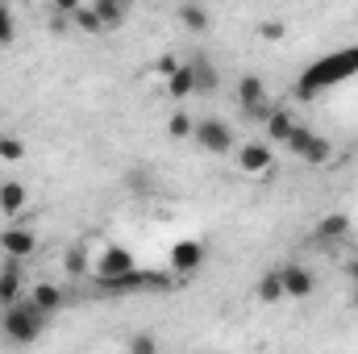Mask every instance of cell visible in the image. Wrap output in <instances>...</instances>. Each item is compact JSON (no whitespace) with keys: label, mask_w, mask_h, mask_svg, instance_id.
Listing matches in <instances>:
<instances>
[{"label":"cell","mask_w":358,"mask_h":354,"mask_svg":"<svg viewBox=\"0 0 358 354\" xmlns=\"http://www.w3.org/2000/svg\"><path fill=\"white\" fill-rule=\"evenodd\" d=\"M46 313L34 304V300H17V304H8V309H0V334H4V342H13V346H34L42 334H46Z\"/></svg>","instance_id":"6da1fadb"},{"label":"cell","mask_w":358,"mask_h":354,"mask_svg":"<svg viewBox=\"0 0 358 354\" xmlns=\"http://www.w3.org/2000/svg\"><path fill=\"white\" fill-rule=\"evenodd\" d=\"M134 271H138V263H134V255H129L125 246H104L100 259L92 263V275L100 279V288H113V283L129 279Z\"/></svg>","instance_id":"7a4b0ae2"},{"label":"cell","mask_w":358,"mask_h":354,"mask_svg":"<svg viewBox=\"0 0 358 354\" xmlns=\"http://www.w3.org/2000/svg\"><path fill=\"white\" fill-rule=\"evenodd\" d=\"M192 142H196L204 155H229V150L238 146V138H234L229 121H221V117H204V121H196Z\"/></svg>","instance_id":"3957f363"},{"label":"cell","mask_w":358,"mask_h":354,"mask_svg":"<svg viewBox=\"0 0 358 354\" xmlns=\"http://www.w3.org/2000/svg\"><path fill=\"white\" fill-rule=\"evenodd\" d=\"M238 104H242L246 117H259V121H267L271 108H275L259 76H242V80H238Z\"/></svg>","instance_id":"277c9868"},{"label":"cell","mask_w":358,"mask_h":354,"mask_svg":"<svg viewBox=\"0 0 358 354\" xmlns=\"http://www.w3.org/2000/svg\"><path fill=\"white\" fill-rule=\"evenodd\" d=\"M279 275H283V292H287V300H308V296L317 292V275H313L304 263H283L279 267Z\"/></svg>","instance_id":"5b68a950"},{"label":"cell","mask_w":358,"mask_h":354,"mask_svg":"<svg viewBox=\"0 0 358 354\" xmlns=\"http://www.w3.org/2000/svg\"><path fill=\"white\" fill-rule=\"evenodd\" d=\"M0 250H4V259L25 263V259L38 250V238H34V229H25V225H8V229L0 234Z\"/></svg>","instance_id":"8992f818"},{"label":"cell","mask_w":358,"mask_h":354,"mask_svg":"<svg viewBox=\"0 0 358 354\" xmlns=\"http://www.w3.org/2000/svg\"><path fill=\"white\" fill-rule=\"evenodd\" d=\"M346 234H350V217L346 213H329V217H321L317 225H313V246H338V242H346Z\"/></svg>","instance_id":"52a82bcc"},{"label":"cell","mask_w":358,"mask_h":354,"mask_svg":"<svg viewBox=\"0 0 358 354\" xmlns=\"http://www.w3.org/2000/svg\"><path fill=\"white\" fill-rule=\"evenodd\" d=\"M271 163H275V155H271V146H263V142L238 146V167H242L246 176H267Z\"/></svg>","instance_id":"ba28073f"},{"label":"cell","mask_w":358,"mask_h":354,"mask_svg":"<svg viewBox=\"0 0 358 354\" xmlns=\"http://www.w3.org/2000/svg\"><path fill=\"white\" fill-rule=\"evenodd\" d=\"M200 263H204V246L200 242H179L171 250V271L176 275H192V271H200Z\"/></svg>","instance_id":"9c48e42d"},{"label":"cell","mask_w":358,"mask_h":354,"mask_svg":"<svg viewBox=\"0 0 358 354\" xmlns=\"http://www.w3.org/2000/svg\"><path fill=\"white\" fill-rule=\"evenodd\" d=\"M255 296H259V304H279V300H287L279 267H267V271L259 275V283H255Z\"/></svg>","instance_id":"30bf717a"},{"label":"cell","mask_w":358,"mask_h":354,"mask_svg":"<svg viewBox=\"0 0 358 354\" xmlns=\"http://www.w3.org/2000/svg\"><path fill=\"white\" fill-rule=\"evenodd\" d=\"M17 300H21V263L4 259V267H0V309H8Z\"/></svg>","instance_id":"8fae6325"},{"label":"cell","mask_w":358,"mask_h":354,"mask_svg":"<svg viewBox=\"0 0 358 354\" xmlns=\"http://www.w3.org/2000/svg\"><path fill=\"white\" fill-rule=\"evenodd\" d=\"M176 21L183 29H192V34H208V29H213V13H208L204 4H179Z\"/></svg>","instance_id":"7c38bea8"},{"label":"cell","mask_w":358,"mask_h":354,"mask_svg":"<svg viewBox=\"0 0 358 354\" xmlns=\"http://www.w3.org/2000/svg\"><path fill=\"white\" fill-rule=\"evenodd\" d=\"M25 200H29V192H25L21 179H4V183H0V213H4V217H17V213L25 208Z\"/></svg>","instance_id":"4fadbf2b"},{"label":"cell","mask_w":358,"mask_h":354,"mask_svg":"<svg viewBox=\"0 0 358 354\" xmlns=\"http://www.w3.org/2000/svg\"><path fill=\"white\" fill-rule=\"evenodd\" d=\"M300 159H304L308 167H329V163H334V142H329L325 134H313L308 146L300 150Z\"/></svg>","instance_id":"5bb4252c"},{"label":"cell","mask_w":358,"mask_h":354,"mask_svg":"<svg viewBox=\"0 0 358 354\" xmlns=\"http://www.w3.org/2000/svg\"><path fill=\"white\" fill-rule=\"evenodd\" d=\"M167 96H171V100H187V96H196V80H192V63H179L176 71L167 76Z\"/></svg>","instance_id":"9a60e30c"},{"label":"cell","mask_w":358,"mask_h":354,"mask_svg":"<svg viewBox=\"0 0 358 354\" xmlns=\"http://www.w3.org/2000/svg\"><path fill=\"white\" fill-rule=\"evenodd\" d=\"M267 134H271V142H283V146H287V138L296 134V117H292L287 108H271Z\"/></svg>","instance_id":"2e32d148"},{"label":"cell","mask_w":358,"mask_h":354,"mask_svg":"<svg viewBox=\"0 0 358 354\" xmlns=\"http://www.w3.org/2000/svg\"><path fill=\"white\" fill-rule=\"evenodd\" d=\"M92 8H96V17H100L104 34L125 25V4H121V0H92Z\"/></svg>","instance_id":"e0dca14e"},{"label":"cell","mask_w":358,"mask_h":354,"mask_svg":"<svg viewBox=\"0 0 358 354\" xmlns=\"http://www.w3.org/2000/svg\"><path fill=\"white\" fill-rule=\"evenodd\" d=\"M29 300H34L46 317H55V313L63 309V288H55V283H38V288L29 292Z\"/></svg>","instance_id":"ac0fdd59"},{"label":"cell","mask_w":358,"mask_h":354,"mask_svg":"<svg viewBox=\"0 0 358 354\" xmlns=\"http://www.w3.org/2000/svg\"><path fill=\"white\" fill-rule=\"evenodd\" d=\"M125 354H163L159 334H155V330H134L129 342H125Z\"/></svg>","instance_id":"d6986e66"},{"label":"cell","mask_w":358,"mask_h":354,"mask_svg":"<svg viewBox=\"0 0 358 354\" xmlns=\"http://www.w3.org/2000/svg\"><path fill=\"white\" fill-rule=\"evenodd\" d=\"M192 80H196V92H217V84H221V76H217V67L208 59L192 63Z\"/></svg>","instance_id":"ffe728a7"},{"label":"cell","mask_w":358,"mask_h":354,"mask_svg":"<svg viewBox=\"0 0 358 354\" xmlns=\"http://www.w3.org/2000/svg\"><path fill=\"white\" fill-rule=\"evenodd\" d=\"M71 25L84 29V34H104V25H100V17H96L92 4H76V8H71Z\"/></svg>","instance_id":"44dd1931"},{"label":"cell","mask_w":358,"mask_h":354,"mask_svg":"<svg viewBox=\"0 0 358 354\" xmlns=\"http://www.w3.org/2000/svg\"><path fill=\"white\" fill-rule=\"evenodd\" d=\"M63 267H67V275H88L92 271V259L84 246H67V255H63Z\"/></svg>","instance_id":"7402d4cb"},{"label":"cell","mask_w":358,"mask_h":354,"mask_svg":"<svg viewBox=\"0 0 358 354\" xmlns=\"http://www.w3.org/2000/svg\"><path fill=\"white\" fill-rule=\"evenodd\" d=\"M21 159H25V142L0 134V163H21Z\"/></svg>","instance_id":"603a6c76"},{"label":"cell","mask_w":358,"mask_h":354,"mask_svg":"<svg viewBox=\"0 0 358 354\" xmlns=\"http://www.w3.org/2000/svg\"><path fill=\"white\" fill-rule=\"evenodd\" d=\"M167 134H171L176 142H183V138H192V134H196V121H192L187 113H171V121H167Z\"/></svg>","instance_id":"cb8c5ba5"},{"label":"cell","mask_w":358,"mask_h":354,"mask_svg":"<svg viewBox=\"0 0 358 354\" xmlns=\"http://www.w3.org/2000/svg\"><path fill=\"white\" fill-rule=\"evenodd\" d=\"M13 38H17V17L8 4H0V46H13Z\"/></svg>","instance_id":"d4e9b609"},{"label":"cell","mask_w":358,"mask_h":354,"mask_svg":"<svg viewBox=\"0 0 358 354\" xmlns=\"http://www.w3.org/2000/svg\"><path fill=\"white\" fill-rule=\"evenodd\" d=\"M308 138H313V129H308V125H296V134H292V138H287V150H292V155H296V159H300V150H304V146H308Z\"/></svg>","instance_id":"484cf974"},{"label":"cell","mask_w":358,"mask_h":354,"mask_svg":"<svg viewBox=\"0 0 358 354\" xmlns=\"http://www.w3.org/2000/svg\"><path fill=\"white\" fill-rule=\"evenodd\" d=\"M259 34H263L267 42H279V38H283V21H263V25H259Z\"/></svg>","instance_id":"4316f807"},{"label":"cell","mask_w":358,"mask_h":354,"mask_svg":"<svg viewBox=\"0 0 358 354\" xmlns=\"http://www.w3.org/2000/svg\"><path fill=\"white\" fill-rule=\"evenodd\" d=\"M346 275H350V283L358 288V255H355V259H346Z\"/></svg>","instance_id":"83f0119b"},{"label":"cell","mask_w":358,"mask_h":354,"mask_svg":"<svg viewBox=\"0 0 358 354\" xmlns=\"http://www.w3.org/2000/svg\"><path fill=\"white\" fill-rule=\"evenodd\" d=\"M350 309H355V313H358V288H355V292H350Z\"/></svg>","instance_id":"f1b7e54d"}]
</instances>
